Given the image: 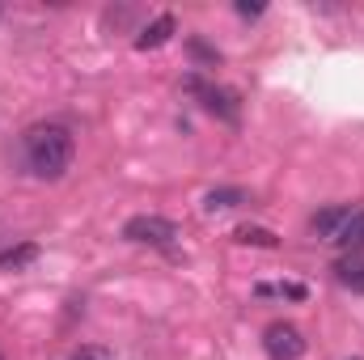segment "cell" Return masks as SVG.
I'll use <instances>...</instances> for the list:
<instances>
[{
    "instance_id": "5b68a950",
    "label": "cell",
    "mask_w": 364,
    "mask_h": 360,
    "mask_svg": "<svg viewBox=\"0 0 364 360\" xmlns=\"http://www.w3.org/2000/svg\"><path fill=\"white\" fill-rule=\"evenodd\" d=\"M331 246L343 250V255H360L364 250V208H348V216H343V225L335 229Z\"/></svg>"
},
{
    "instance_id": "7c38bea8",
    "label": "cell",
    "mask_w": 364,
    "mask_h": 360,
    "mask_svg": "<svg viewBox=\"0 0 364 360\" xmlns=\"http://www.w3.org/2000/svg\"><path fill=\"white\" fill-rule=\"evenodd\" d=\"M255 292L259 297H292V301H305V284H259Z\"/></svg>"
},
{
    "instance_id": "30bf717a",
    "label": "cell",
    "mask_w": 364,
    "mask_h": 360,
    "mask_svg": "<svg viewBox=\"0 0 364 360\" xmlns=\"http://www.w3.org/2000/svg\"><path fill=\"white\" fill-rule=\"evenodd\" d=\"M34 259H38V246L34 242L9 246V250H0V271H21V268H30Z\"/></svg>"
},
{
    "instance_id": "9c48e42d",
    "label": "cell",
    "mask_w": 364,
    "mask_h": 360,
    "mask_svg": "<svg viewBox=\"0 0 364 360\" xmlns=\"http://www.w3.org/2000/svg\"><path fill=\"white\" fill-rule=\"evenodd\" d=\"M343 216H348V208H322V212L309 221L314 238H318V242H331V238H335V229L343 225Z\"/></svg>"
},
{
    "instance_id": "e0dca14e",
    "label": "cell",
    "mask_w": 364,
    "mask_h": 360,
    "mask_svg": "<svg viewBox=\"0 0 364 360\" xmlns=\"http://www.w3.org/2000/svg\"><path fill=\"white\" fill-rule=\"evenodd\" d=\"M0 360H4V356H0Z\"/></svg>"
},
{
    "instance_id": "9a60e30c",
    "label": "cell",
    "mask_w": 364,
    "mask_h": 360,
    "mask_svg": "<svg viewBox=\"0 0 364 360\" xmlns=\"http://www.w3.org/2000/svg\"><path fill=\"white\" fill-rule=\"evenodd\" d=\"M237 17H263V4H250V0H242V4H237Z\"/></svg>"
},
{
    "instance_id": "8fae6325",
    "label": "cell",
    "mask_w": 364,
    "mask_h": 360,
    "mask_svg": "<svg viewBox=\"0 0 364 360\" xmlns=\"http://www.w3.org/2000/svg\"><path fill=\"white\" fill-rule=\"evenodd\" d=\"M233 238H237L242 246H263V250H275V246H279V238H275L272 229H263V225H237Z\"/></svg>"
},
{
    "instance_id": "5bb4252c",
    "label": "cell",
    "mask_w": 364,
    "mask_h": 360,
    "mask_svg": "<svg viewBox=\"0 0 364 360\" xmlns=\"http://www.w3.org/2000/svg\"><path fill=\"white\" fill-rule=\"evenodd\" d=\"M186 47H191V55H195V60H203V64H212V68L220 64V51H212V47L203 43V38H191Z\"/></svg>"
},
{
    "instance_id": "4fadbf2b",
    "label": "cell",
    "mask_w": 364,
    "mask_h": 360,
    "mask_svg": "<svg viewBox=\"0 0 364 360\" xmlns=\"http://www.w3.org/2000/svg\"><path fill=\"white\" fill-rule=\"evenodd\" d=\"M64 360H114V352L102 348V344H85V348H77L73 356H64Z\"/></svg>"
},
{
    "instance_id": "6da1fadb",
    "label": "cell",
    "mask_w": 364,
    "mask_h": 360,
    "mask_svg": "<svg viewBox=\"0 0 364 360\" xmlns=\"http://www.w3.org/2000/svg\"><path fill=\"white\" fill-rule=\"evenodd\" d=\"M73 157H77V140L64 123H34L21 132V162H26V174L43 182H55L73 170Z\"/></svg>"
},
{
    "instance_id": "8992f818",
    "label": "cell",
    "mask_w": 364,
    "mask_h": 360,
    "mask_svg": "<svg viewBox=\"0 0 364 360\" xmlns=\"http://www.w3.org/2000/svg\"><path fill=\"white\" fill-rule=\"evenodd\" d=\"M174 30H178L174 13H157V17L136 34V51H157V47H166V43L174 38Z\"/></svg>"
},
{
    "instance_id": "2e32d148",
    "label": "cell",
    "mask_w": 364,
    "mask_h": 360,
    "mask_svg": "<svg viewBox=\"0 0 364 360\" xmlns=\"http://www.w3.org/2000/svg\"><path fill=\"white\" fill-rule=\"evenodd\" d=\"M348 360H360V356H348Z\"/></svg>"
},
{
    "instance_id": "ba28073f",
    "label": "cell",
    "mask_w": 364,
    "mask_h": 360,
    "mask_svg": "<svg viewBox=\"0 0 364 360\" xmlns=\"http://www.w3.org/2000/svg\"><path fill=\"white\" fill-rule=\"evenodd\" d=\"M237 203H250V195H246L242 186H216V191L203 195V212H229V208H237Z\"/></svg>"
},
{
    "instance_id": "277c9868",
    "label": "cell",
    "mask_w": 364,
    "mask_h": 360,
    "mask_svg": "<svg viewBox=\"0 0 364 360\" xmlns=\"http://www.w3.org/2000/svg\"><path fill=\"white\" fill-rule=\"evenodd\" d=\"M263 352L272 360H301L305 356V335L292 322H272L263 331Z\"/></svg>"
},
{
    "instance_id": "52a82bcc",
    "label": "cell",
    "mask_w": 364,
    "mask_h": 360,
    "mask_svg": "<svg viewBox=\"0 0 364 360\" xmlns=\"http://www.w3.org/2000/svg\"><path fill=\"white\" fill-rule=\"evenodd\" d=\"M335 280L348 288V292H364V255H343L335 263Z\"/></svg>"
},
{
    "instance_id": "7a4b0ae2",
    "label": "cell",
    "mask_w": 364,
    "mask_h": 360,
    "mask_svg": "<svg viewBox=\"0 0 364 360\" xmlns=\"http://www.w3.org/2000/svg\"><path fill=\"white\" fill-rule=\"evenodd\" d=\"M182 90L195 93V97L203 102V110L216 115V119H225V123H237V119H242V102H237V93L225 90V85H216V81H203L199 73H186V77H182Z\"/></svg>"
},
{
    "instance_id": "3957f363",
    "label": "cell",
    "mask_w": 364,
    "mask_h": 360,
    "mask_svg": "<svg viewBox=\"0 0 364 360\" xmlns=\"http://www.w3.org/2000/svg\"><path fill=\"white\" fill-rule=\"evenodd\" d=\"M123 238L127 242H136V246H174L182 238V229L170 221V216H153V212H140V216H132L127 225H123Z\"/></svg>"
}]
</instances>
